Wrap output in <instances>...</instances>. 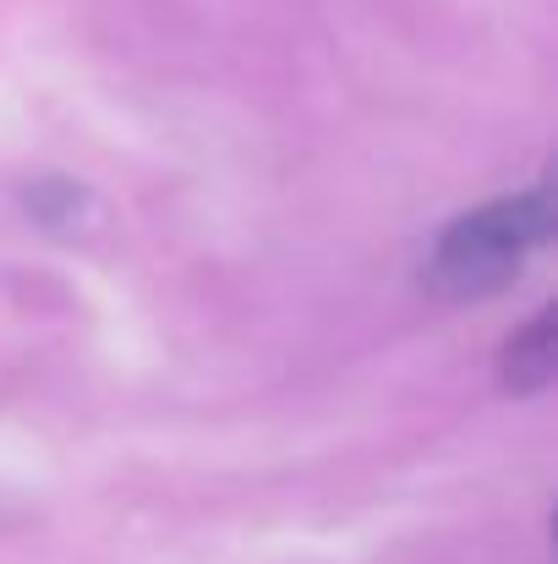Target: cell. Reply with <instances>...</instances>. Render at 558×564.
<instances>
[{
	"label": "cell",
	"instance_id": "1",
	"mask_svg": "<svg viewBox=\"0 0 558 564\" xmlns=\"http://www.w3.org/2000/svg\"><path fill=\"white\" fill-rule=\"evenodd\" d=\"M554 236V203L548 187L515 192V197H493L471 214H460L455 225L438 230L422 280L427 291H438L444 302H482L499 296Z\"/></svg>",
	"mask_w": 558,
	"mask_h": 564
},
{
	"label": "cell",
	"instance_id": "2",
	"mask_svg": "<svg viewBox=\"0 0 558 564\" xmlns=\"http://www.w3.org/2000/svg\"><path fill=\"white\" fill-rule=\"evenodd\" d=\"M554 368H558V318L554 307H543L526 329H515V340L499 357V373H504V389L532 394V389H548Z\"/></svg>",
	"mask_w": 558,
	"mask_h": 564
}]
</instances>
